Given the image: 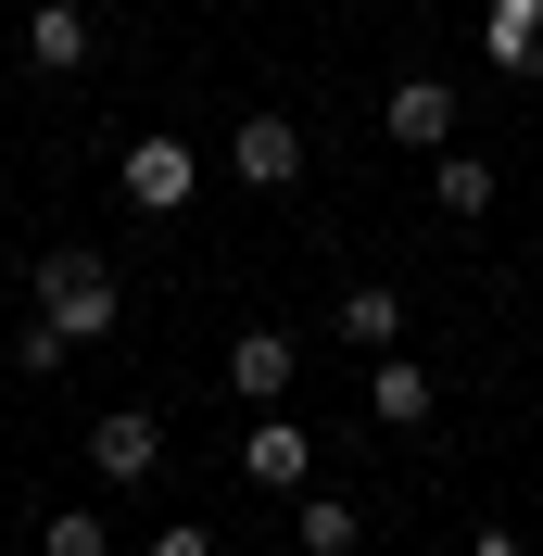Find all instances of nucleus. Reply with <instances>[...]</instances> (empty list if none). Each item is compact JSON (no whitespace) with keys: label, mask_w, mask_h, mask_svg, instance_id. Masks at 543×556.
I'll return each mask as SVG.
<instances>
[{"label":"nucleus","mask_w":543,"mask_h":556,"mask_svg":"<svg viewBox=\"0 0 543 556\" xmlns=\"http://www.w3.org/2000/svg\"><path fill=\"white\" fill-rule=\"evenodd\" d=\"M38 316H51V329H64V342H114V266L102 253H51V266H38Z\"/></svg>","instance_id":"nucleus-1"},{"label":"nucleus","mask_w":543,"mask_h":556,"mask_svg":"<svg viewBox=\"0 0 543 556\" xmlns=\"http://www.w3.org/2000/svg\"><path fill=\"white\" fill-rule=\"evenodd\" d=\"M190 190H203L190 139H165V127H152V139H127V203H139V215H177Z\"/></svg>","instance_id":"nucleus-2"},{"label":"nucleus","mask_w":543,"mask_h":556,"mask_svg":"<svg viewBox=\"0 0 543 556\" xmlns=\"http://www.w3.org/2000/svg\"><path fill=\"white\" fill-rule=\"evenodd\" d=\"M228 165L253 177V190H304V127H291V114H240Z\"/></svg>","instance_id":"nucleus-3"},{"label":"nucleus","mask_w":543,"mask_h":556,"mask_svg":"<svg viewBox=\"0 0 543 556\" xmlns=\"http://www.w3.org/2000/svg\"><path fill=\"white\" fill-rule=\"evenodd\" d=\"M89 468H102V481H152V468H165V430H152L139 405L89 417Z\"/></svg>","instance_id":"nucleus-4"},{"label":"nucleus","mask_w":543,"mask_h":556,"mask_svg":"<svg viewBox=\"0 0 543 556\" xmlns=\"http://www.w3.org/2000/svg\"><path fill=\"white\" fill-rule=\"evenodd\" d=\"M291 367H304V342H291V329H240V342H228V392H240V405H278V392H291Z\"/></svg>","instance_id":"nucleus-5"},{"label":"nucleus","mask_w":543,"mask_h":556,"mask_svg":"<svg viewBox=\"0 0 543 556\" xmlns=\"http://www.w3.org/2000/svg\"><path fill=\"white\" fill-rule=\"evenodd\" d=\"M480 64L493 76H543V0H480Z\"/></svg>","instance_id":"nucleus-6"},{"label":"nucleus","mask_w":543,"mask_h":556,"mask_svg":"<svg viewBox=\"0 0 543 556\" xmlns=\"http://www.w3.org/2000/svg\"><path fill=\"white\" fill-rule=\"evenodd\" d=\"M367 417L379 430H430V367L417 354H367Z\"/></svg>","instance_id":"nucleus-7"},{"label":"nucleus","mask_w":543,"mask_h":556,"mask_svg":"<svg viewBox=\"0 0 543 556\" xmlns=\"http://www.w3.org/2000/svg\"><path fill=\"white\" fill-rule=\"evenodd\" d=\"M392 139L405 152H455V89L442 76H392Z\"/></svg>","instance_id":"nucleus-8"},{"label":"nucleus","mask_w":543,"mask_h":556,"mask_svg":"<svg viewBox=\"0 0 543 556\" xmlns=\"http://www.w3.org/2000/svg\"><path fill=\"white\" fill-rule=\"evenodd\" d=\"M341 342L354 354H405V291H379V278H354V291H341V316H329Z\"/></svg>","instance_id":"nucleus-9"},{"label":"nucleus","mask_w":543,"mask_h":556,"mask_svg":"<svg viewBox=\"0 0 543 556\" xmlns=\"http://www.w3.org/2000/svg\"><path fill=\"white\" fill-rule=\"evenodd\" d=\"M26 64L38 76H76V64H89V13H76V0H38V13H26Z\"/></svg>","instance_id":"nucleus-10"},{"label":"nucleus","mask_w":543,"mask_h":556,"mask_svg":"<svg viewBox=\"0 0 543 556\" xmlns=\"http://www.w3.org/2000/svg\"><path fill=\"white\" fill-rule=\"evenodd\" d=\"M240 468L266 493H304V417H253V443H240Z\"/></svg>","instance_id":"nucleus-11"},{"label":"nucleus","mask_w":543,"mask_h":556,"mask_svg":"<svg viewBox=\"0 0 543 556\" xmlns=\"http://www.w3.org/2000/svg\"><path fill=\"white\" fill-rule=\"evenodd\" d=\"M38 556H114L102 506H51V519H38Z\"/></svg>","instance_id":"nucleus-12"},{"label":"nucleus","mask_w":543,"mask_h":556,"mask_svg":"<svg viewBox=\"0 0 543 556\" xmlns=\"http://www.w3.org/2000/svg\"><path fill=\"white\" fill-rule=\"evenodd\" d=\"M354 544H367V519L341 493H304V556H354Z\"/></svg>","instance_id":"nucleus-13"},{"label":"nucleus","mask_w":543,"mask_h":556,"mask_svg":"<svg viewBox=\"0 0 543 556\" xmlns=\"http://www.w3.org/2000/svg\"><path fill=\"white\" fill-rule=\"evenodd\" d=\"M442 215H493V165H480V152H442Z\"/></svg>","instance_id":"nucleus-14"},{"label":"nucleus","mask_w":543,"mask_h":556,"mask_svg":"<svg viewBox=\"0 0 543 556\" xmlns=\"http://www.w3.org/2000/svg\"><path fill=\"white\" fill-rule=\"evenodd\" d=\"M152 556H215V531H203V519H177V531H152Z\"/></svg>","instance_id":"nucleus-15"},{"label":"nucleus","mask_w":543,"mask_h":556,"mask_svg":"<svg viewBox=\"0 0 543 556\" xmlns=\"http://www.w3.org/2000/svg\"><path fill=\"white\" fill-rule=\"evenodd\" d=\"M468 556H531V544H518V531H480V544H468Z\"/></svg>","instance_id":"nucleus-16"}]
</instances>
